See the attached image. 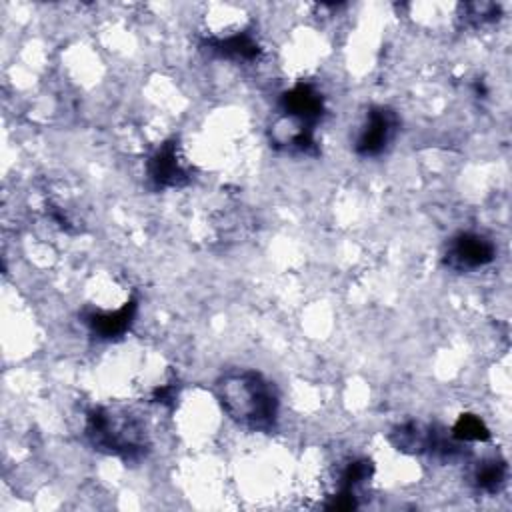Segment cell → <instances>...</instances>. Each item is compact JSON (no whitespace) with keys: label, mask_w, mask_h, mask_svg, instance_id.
Wrapping results in <instances>:
<instances>
[{"label":"cell","mask_w":512,"mask_h":512,"mask_svg":"<svg viewBox=\"0 0 512 512\" xmlns=\"http://www.w3.org/2000/svg\"><path fill=\"white\" fill-rule=\"evenodd\" d=\"M218 398L238 424L252 430H268L276 422L278 396L274 386L258 372L240 370L218 382Z\"/></svg>","instance_id":"obj_1"},{"label":"cell","mask_w":512,"mask_h":512,"mask_svg":"<svg viewBox=\"0 0 512 512\" xmlns=\"http://www.w3.org/2000/svg\"><path fill=\"white\" fill-rule=\"evenodd\" d=\"M88 436L100 450L118 456H136L146 450V434L138 420L126 412L108 408L94 410L88 416Z\"/></svg>","instance_id":"obj_2"},{"label":"cell","mask_w":512,"mask_h":512,"mask_svg":"<svg viewBox=\"0 0 512 512\" xmlns=\"http://www.w3.org/2000/svg\"><path fill=\"white\" fill-rule=\"evenodd\" d=\"M398 130V116L386 106H376L366 114L364 124L358 130L354 148L360 156H378L394 140Z\"/></svg>","instance_id":"obj_3"},{"label":"cell","mask_w":512,"mask_h":512,"mask_svg":"<svg viewBox=\"0 0 512 512\" xmlns=\"http://www.w3.org/2000/svg\"><path fill=\"white\" fill-rule=\"evenodd\" d=\"M494 258V246L480 234H460L456 236L446 252L448 266L456 270H474L486 266Z\"/></svg>","instance_id":"obj_4"},{"label":"cell","mask_w":512,"mask_h":512,"mask_svg":"<svg viewBox=\"0 0 512 512\" xmlns=\"http://www.w3.org/2000/svg\"><path fill=\"white\" fill-rule=\"evenodd\" d=\"M282 114L314 126L324 114L322 94L310 84H298L282 96Z\"/></svg>","instance_id":"obj_5"},{"label":"cell","mask_w":512,"mask_h":512,"mask_svg":"<svg viewBox=\"0 0 512 512\" xmlns=\"http://www.w3.org/2000/svg\"><path fill=\"white\" fill-rule=\"evenodd\" d=\"M148 174L150 180L164 188V186H176L180 182L186 180V172L184 166L178 158V150L174 142L164 144L148 162Z\"/></svg>","instance_id":"obj_6"},{"label":"cell","mask_w":512,"mask_h":512,"mask_svg":"<svg viewBox=\"0 0 512 512\" xmlns=\"http://www.w3.org/2000/svg\"><path fill=\"white\" fill-rule=\"evenodd\" d=\"M134 310H136V304L134 302H126V306H122L120 310L92 314L88 318V324L92 326V330L98 336L114 338V336H120L122 332H126V328L130 326V322L134 318Z\"/></svg>","instance_id":"obj_7"},{"label":"cell","mask_w":512,"mask_h":512,"mask_svg":"<svg viewBox=\"0 0 512 512\" xmlns=\"http://www.w3.org/2000/svg\"><path fill=\"white\" fill-rule=\"evenodd\" d=\"M208 46H210V50L218 52L220 56L234 58V60H252L260 52L258 42L252 36H248L246 32H238V34H232L226 38H212V40H208Z\"/></svg>","instance_id":"obj_8"},{"label":"cell","mask_w":512,"mask_h":512,"mask_svg":"<svg viewBox=\"0 0 512 512\" xmlns=\"http://www.w3.org/2000/svg\"><path fill=\"white\" fill-rule=\"evenodd\" d=\"M452 436L456 440H486L490 434L478 416L466 414V416H460V420L456 422Z\"/></svg>","instance_id":"obj_9"},{"label":"cell","mask_w":512,"mask_h":512,"mask_svg":"<svg viewBox=\"0 0 512 512\" xmlns=\"http://www.w3.org/2000/svg\"><path fill=\"white\" fill-rule=\"evenodd\" d=\"M504 482V464L502 462H486L478 468L476 472V484L482 488V490H488V492H494L498 490V486Z\"/></svg>","instance_id":"obj_10"}]
</instances>
